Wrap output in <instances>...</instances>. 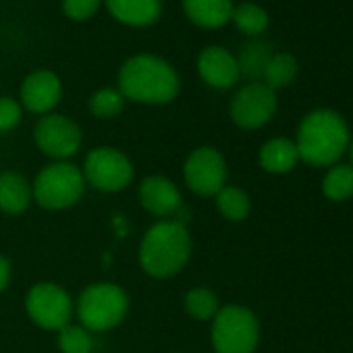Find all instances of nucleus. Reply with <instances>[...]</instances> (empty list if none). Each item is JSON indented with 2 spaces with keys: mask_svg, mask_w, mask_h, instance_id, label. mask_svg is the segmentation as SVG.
Listing matches in <instances>:
<instances>
[{
  "mask_svg": "<svg viewBox=\"0 0 353 353\" xmlns=\"http://www.w3.org/2000/svg\"><path fill=\"white\" fill-rule=\"evenodd\" d=\"M198 73L202 81L216 90H229L239 81V67L237 59L221 46L204 48L198 57Z\"/></svg>",
  "mask_w": 353,
  "mask_h": 353,
  "instance_id": "obj_14",
  "label": "nucleus"
},
{
  "mask_svg": "<svg viewBox=\"0 0 353 353\" xmlns=\"http://www.w3.org/2000/svg\"><path fill=\"white\" fill-rule=\"evenodd\" d=\"M349 145V129L341 114L318 108L303 117L297 129L295 148L303 162L312 166L334 164Z\"/></svg>",
  "mask_w": 353,
  "mask_h": 353,
  "instance_id": "obj_3",
  "label": "nucleus"
},
{
  "mask_svg": "<svg viewBox=\"0 0 353 353\" xmlns=\"http://www.w3.org/2000/svg\"><path fill=\"white\" fill-rule=\"evenodd\" d=\"M125 106V98L117 88H102L90 98V112L98 119L117 117Z\"/></svg>",
  "mask_w": 353,
  "mask_h": 353,
  "instance_id": "obj_26",
  "label": "nucleus"
},
{
  "mask_svg": "<svg viewBox=\"0 0 353 353\" xmlns=\"http://www.w3.org/2000/svg\"><path fill=\"white\" fill-rule=\"evenodd\" d=\"M270 59H272V48L268 42H262V40L248 42L241 48L239 59H237L239 75H243L245 79L258 81L264 75V69Z\"/></svg>",
  "mask_w": 353,
  "mask_h": 353,
  "instance_id": "obj_19",
  "label": "nucleus"
},
{
  "mask_svg": "<svg viewBox=\"0 0 353 353\" xmlns=\"http://www.w3.org/2000/svg\"><path fill=\"white\" fill-rule=\"evenodd\" d=\"M75 312L83 328L90 332H106L125 320L129 297L117 283H94L81 291L75 301Z\"/></svg>",
  "mask_w": 353,
  "mask_h": 353,
  "instance_id": "obj_4",
  "label": "nucleus"
},
{
  "mask_svg": "<svg viewBox=\"0 0 353 353\" xmlns=\"http://www.w3.org/2000/svg\"><path fill=\"white\" fill-rule=\"evenodd\" d=\"M276 110V94L262 81H250L231 100V119L241 129L264 127Z\"/></svg>",
  "mask_w": 353,
  "mask_h": 353,
  "instance_id": "obj_11",
  "label": "nucleus"
},
{
  "mask_svg": "<svg viewBox=\"0 0 353 353\" xmlns=\"http://www.w3.org/2000/svg\"><path fill=\"white\" fill-rule=\"evenodd\" d=\"M59 349L63 353H92L94 334L81 324H67L59 330Z\"/></svg>",
  "mask_w": 353,
  "mask_h": 353,
  "instance_id": "obj_25",
  "label": "nucleus"
},
{
  "mask_svg": "<svg viewBox=\"0 0 353 353\" xmlns=\"http://www.w3.org/2000/svg\"><path fill=\"white\" fill-rule=\"evenodd\" d=\"M34 202L32 183L15 170L0 172V212L21 214Z\"/></svg>",
  "mask_w": 353,
  "mask_h": 353,
  "instance_id": "obj_16",
  "label": "nucleus"
},
{
  "mask_svg": "<svg viewBox=\"0 0 353 353\" xmlns=\"http://www.w3.org/2000/svg\"><path fill=\"white\" fill-rule=\"evenodd\" d=\"M299 160L295 141L287 139V137H274L268 139L262 148H260V166L266 172L272 174H285L291 168H295Z\"/></svg>",
  "mask_w": 353,
  "mask_h": 353,
  "instance_id": "obj_18",
  "label": "nucleus"
},
{
  "mask_svg": "<svg viewBox=\"0 0 353 353\" xmlns=\"http://www.w3.org/2000/svg\"><path fill=\"white\" fill-rule=\"evenodd\" d=\"M233 0H183L188 19L204 30H219L231 21Z\"/></svg>",
  "mask_w": 353,
  "mask_h": 353,
  "instance_id": "obj_17",
  "label": "nucleus"
},
{
  "mask_svg": "<svg viewBox=\"0 0 353 353\" xmlns=\"http://www.w3.org/2000/svg\"><path fill=\"white\" fill-rule=\"evenodd\" d=\"M183 179L198 196H216L227 185L225 156L210 145H200L183 162Z\"/></svg>",
  "mask_w": 353,
  "mask_h": 353,
  "instance_id": "obj_9",
  "label": "nucleus"
},
{
  "mask_svg": "<svg viewBox=\"0 0 353 353\" xmlns=\"http://www.w3.org/2000/svg\"><path fill=\"white\" fill-rule=\"evenodd\" d=\"M34 141L42 154L57 160H67L81 148V129L73 119L48 112L36 123Z\"/></svg>",
  "mask_w": 353,
  "mask_h": 353,
  "instance_id": "obj_10",
  "label": "nucleus"
},
{
  "mask_svg": "<svg viewBox=\"0 0 353 353\" xmlns=\"http://www.w3.org/2000/svg\"><path fill=\"white\" fill-rule=\"evenodd\" d=\"M21 104L15 98L3 96L0 98V133H9L21 123Z\"/></svg>",
  "mask_w": 353,
  "mask_h": 353,
  "instance_id": "obj_27",
  "label": "nucleus"
},
{
  "mask_svg": "<svg viewBox=\"0 0 353 353\" xmlns=\"http://www.w3.org/2000/svg\"><path fill=\"white\" fill-rule=\"evenodd\" d=\"M75 301L69 291L57 283L42 281L36 283L26 295V312L32 322L44 330H61L71 324Z\"/></svg>",
  "mask_w": 353,
  "mask_h": 353,
  "instance_id": "obj_8",
  "label": "nucleus"
},
{
  "mask_svg": "<svg viewBox=\"0 0 353 353\" xmlns=\"http://www.w3.org/2000/svg\"><path fill=\"white\" fill-rule=\"evenodd\" d=\"M108 13L123 26L145 28L158 21L162 0H104Z\"/></svg>",
  "mask_w": 353,
  "mask_h": 353,
  "instance_id": "obj_15",
  "label": "nucleus"
},
{
  "mask_svg": "<svg viewBox=\"0 0 353 353\" xmlns=\"http://www.w3.org/2000/svg\"><path fill=\"white\" fill-rule=\"evenodd\" d=\"M183 305H185V312L194 318V320H212L219 310H221V303H219V297L214 291L206 289V287H194L185 293V299H183Z\"/></svg>",
  "mask_w": 353,
  "mask_h": 353,
  "instance_id": "obj_23",
  "label": "nucleus"
},
{
  "mask_svg": "<svg viewBox=\"0 0 353 353\" xmlns=\"http://www.w3.org/2000/svg\"><path fill=\"white\" fill-rule=\"evenodd\" d=\"M349 156H351V166H353V141H351V145H349Z\"/></svg>",
  "mask_w": 353,
  "mask_h": 353,
  "instance_id": "obj_30",
  "label": "nucleus"
},
{
  "mask_svg": "<svg viewBox=\"0 0 353 353\" xmlns=\"http://www.w3.org/2000/svg\"><path fill=\"white\" fill-rule=\"evenodd\" d=\"M297 75V61L293 54H287V52H279V54H272V59L268 61L266 69H264V83L274 92V90H281V88H287Z\"/></svg>",
  "mask_w": 353,
  "mask_h": 353,
  "instance_id": "obj_22",
  "label": "nucleus"
},
{
  "mask_svg": "<svg viewBox=\"0 0 353 353\" xmlns=\"http://www.w3.org/2000/svg\"><path fill=\"white\" fill-rule=\"evenodd\" d=\"M11 274H13V270H11V262L0 254V293H3L7 287H9V283H11Z\"/></svg>",
  "mask_w": 353,
  "mask_h": 353,
  "instance_id": "obj_29",
  "label": "nucleus"
},
{
  "mask_svg": "<svg viewBox=\"0 0 353 353\" xmlns=\"http://www.w3.org/2000/svg\"><path fill=\"white\" fill-rule=\"evenodd\" d=\"M81 172L88 185L106 194L123 192L133 181L131 160L125 156V152L110 145H100L90 150Z\"/></svg>",
  "mask_w": 353,
  "mask_h": 353,
  "instance_id": "obj_7",
  "label": "nucleus"
},
{
  "mask_svg": "<svg viewBox=\"0 0 353 353\" xmlns=\"http://www.w3.org/2000/svg\"><path fill=\"white\" fill-rule=\"evenodd\" d=\"M210 339L214 353H254L260 341L258 318L243 305H225L212 318Z\"/></svg>",
  "mask_w": 353,
  "mask_h": 353,
  "instance_id": "obj_6",
  "label": "nucleus"
},
{
  "mask_svg": "<svg viewBox=\"0 0 353 353\" xmlns=\"http://www.w3.org/2000/svg\"><path fill=\"white\" fill-rule=\"evenodd\" d=\"M322 192L332 202H343L353 196V166L336 164L322 179Z\"/></svg>",
  "mask_w": 353,
  "mask_h": 353,
  "instance_id": "obj_21",
  "label": "nucleus"
},
{
  "mask_svg": "<svg viewBox=\"0 0 353 353\" xmlns=\"http://www.w3.org/2000/svg\"><path fill=\"white\" fill-rule=\"evenodd\" d=\"M125 100L141 104H168L181 90L174 67L156 54H135L119 69V88Z\"/></svg>",
  "mask_w": 353,
  "mask_h": 353,
  "instance_id": "obj_1",
  "label": "nucleus"
},
{
  "mask_svg": "<svg viewBox=\"0 0 353 353\" xmlns=\"http://www.w3.org/2000/svg\"><path fill=\"white\" fill-rule=\"evenodd\" d=\"M63 98V85L57 73L40 69L30 73L21 83V106L34 114H48Z\"/></svg>",
  "mask_w": 353,
  "mask_h": 353,
  "instance_id": "obj_12",
  "label": "nucleus"
},
{
  "mask_svg": "<svg viewBox=\"0 0 353 353\" xmlns=\"http://www.w3.org/2000/svg\"><path fill=\"white\" fill-rule=\"evenodd\" d=\"M32 192L34 202L44 210H67L75 206L85 192L83 172L67 160H57L38 172Z\"/></svg>",
  "mask_w": 353,
  "mask_h": 353,
  "instance_id": "obj_5",
  "label": "nucleus"
},
{
  "mask_svg": "<svg viewBox=\"0 0 353 353\" xmlns=\"http://www.w3.org/2000/svg\"><path fill=\"white\" fill-rule=\"evenodd\" d=\"M102 0H63V13L73 21H85L94 17Z\"/></svg>",
  "mask_w": 353,
  "mask_h": 353,
  "instance_id": "obj_28",
  "label": "nucleus"
},
{
  "mask_svg": "<svg viewBox=\"0 0 353 353\" xmlns=\"http://www.w3.org/2000/svg\"><path fill=\"white\" fill-rule=\"evenodd\" d=\"M216 208L219 212L231 221V223H241L248 219L250 214V208H252V202L248 198V194L235 185H225L216 196Z\"/></svg>",
  "mask_w": 353,
  "mask_h": 353,
  "instance_id": "obj_20",
  "label": "nucleus"
},
{
  "mask_svg": "<svg viewBox=\"0 0 353 353\" xmlns=\"http://www.w3.org/2000/svg\"><path fill=\"white\" fill-rule=\"evenodd\" d=\"M139 202L152 216L172 221L181 210V192L166 176L152 174L139 183Z\"/></svg>",
  "mask_w": 353,
  "mask_h": 353,
  "instance_id": "obj_13",
  "label": "nucleus"
},
{
  "mask_svg": "<svg viewBox=\"0 0 353 353\" xmlns=\"http://www.w3.org/2000/svg\"><path fill=\"white\" fill-rule=\"evenodd\" d=\"M231 19L235 21L237 30L241 34L250 36V38L264 34L266 28H268V15H266V11L260 5H254V3H243V5L235 7Z\"/></svg>",
  "mask_w": 353,
  "mask_h": 353,
  "instance_id": "obj_24",
  "label": "nucleus"
},
{
  "mask_svg": "<svg viewBox=\"0 0 353 353\" xmlns=\"http://www.w3.org/2000/svg\"><path fill=\"white\" fill-rule=\"evenodd\" d=\"M192 256V237L183 223L160 221L141 237L137 260L152 279H170L179 274Z\"/></svg>",
  "mask_w": 353,
  "mask_h": 353,
  "instance_id": "obj_2",
  "label": "nucleus"
}]
</instances>
